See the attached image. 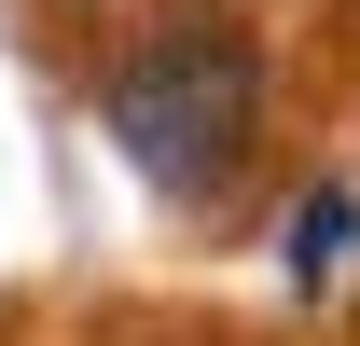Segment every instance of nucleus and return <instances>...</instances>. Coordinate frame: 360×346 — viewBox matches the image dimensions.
<instances>
[{
	"label": "nucleus",
	"mask_w": 360,
	"mask_h": 346,
	"mask_svg": "<svg viewBox=\"0 0 360 346\" xmlns=\"http://www.w3.org/2000/svg\"><path fill=\"white\" fill-rule=\"evenodd\" d=\"M250 125H264V56L236 42L208 0H180L167 28H139L125 70H111V139L153 194H222L250 167Z\"/></svg>",
	"instance_id": "nucleus-1"
},
{
	"label": "nucleus",
	"mask_w": 360,
	"mask_h": 346,
	"mask_svg": "<svg viewBox=\"0 0 360 346\" xmlns=\"http://www.w3.org/2000/svg\"><path fill=\"white\" fill-rule=\"evenodd\" d=\"M347 236H360V194H347V180H319L305 208H291V291H319V277L347 263Z\"/></svg>",
	"instance_id": "nucleus-2"
}]
</instances>
